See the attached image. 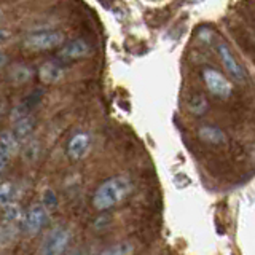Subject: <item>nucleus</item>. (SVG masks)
<instances>
[{
    "label": "nucleus",
    "mask_w": 255,
    "mask_h": 255,
    "mask_svg": "<svg viewBox=\"0 0 255 255\" xmlns=\"http://www.w3.org/2000/svg\"><path fill=\"white\" fill-rule=\"evenodd\" d=\"M91 53V48L88 45L86 40L83 38H74L70 40L67 43H62V48L58 53V58L61 61H78V59H83L88 58Z\"/></svg>",
    "instance_id": "obj_7"
},
{
    "label": "nucleus",
    "mask_w": 255,
    "mask_h": 255,
    "mask_svg": "<svg viewBox=\"0 0 255 255\" xmlns=\"http://www.w3.org/2000/svg\"><path fill=\"white\" fill-rule=\"evenodd\" d=\"M8 37H10V32L5 30V29H0V43L5 42V40H6Z\"/></svg>",
    "instance_id": "obj_20"
},
{
    "label": "nucleus",
    "mask_w": 255,
    "mask_h": 255,
    "mask_svg": "<svg viewBox=\"0 0 255 255\" xmlns=\"http://www.w3.org/2000/svg\"><path fill=\"white\" fill-rule=\"evenodd\" d=\"M14 196V185L10 182H3L0 185V209H5L6 206L13 203Z\"/></svg>",
    "instance_id": "obj_14"
},
{
    "label": "nucleus",
    "mask_w": 255,
    "mask_h": 255,
    "mask_svg": "<svg viewBox=\"0 0 255 255\" xmlns=\"http://www.w3.org/2000/svg\"><path fill=\"white\" fill-rule=\"evenodd\" d=\"M62 77H64V67L54 61H48L42 64L38 69V78L42 83H46V85L58 83L59 80H62Z\"/></svg>",
    "instance_id": "obj_10"
},
{
    "label": "nucleus",
    "mask_w": 255,
    "mask_h": 255,
    "mask_svg": "<svg viewBox=\"0 0 255 255\" xmlns=\"http://www.w3.org/2000/svg\"><path fill=\"white\" fill-rule=\"evenodd\" d=\"M6 56L3 54V53H0V67H3L5 66V64H6Z\"/></svg>",
    "instance_id": "obj_21"
},
{
    "label": "nucleus",
    "mask_w": 255,
    "mask_h": 255,
    "mask_svg": "<svg viewBox=\"0 0 255 255\" xmlns=\"http://www.w3.org/2000/svg\"><path fill=\"white\" fill-rule=\"evenodd\" d=\"M46 219H48V211L45 207L42 204H32L22 217L24 231L30 236H35L43 228Z\"/></svg>",
    "instance_id": "obj_6"
},
{
    "label": "nucleus",
    "mask_w": 255,
    "mask_h": 255,
    "mask_svg": "<svg viewBox=\"0 0 255 255\" xmlns=\"http://www.w3.org/2000/svg\"><path fill=\"white\" fill-rule=\"evenodd\" d=\"M217 53L220 56V61L223 64V67H225V70L228 72V75L231 77V80H235V82L239 83V85L246 83V80H247L246 70H244V67L241 66V64L236 61L235 54L231 53V50H230V46L227 43L220 42L217 45Z\"/></svg>",
    "instance_id": "obj_5"
},
{
    "label": "nucleus",
    "mask_w": 255,
    "mask_h": 255,
    "mask_svg": "<svg viewBox=\"0 0 255 255\" xmlns=\"http://www.w3.org/2000/svg\"><path fill=\"white\" fill-rule=\"evenodd\" d=\"M0 112H2V110H0Z\"/></svg>",
    "instance_id": "obj_22"
},
{
    "label": "nucleus",
    "mask_w": 255,
    "mask_h": 255,
    "mask_svg": "<svg viewBox=\"0 0 255 255\" xmlns=\"http://www.w3.org/2000/svg\"><path fill=\"white\" fill-rule=\"evenodd\" d=\"M18 140L11 131H3L0 134V174L5 171V167L10 163L11 156L18 148Z\"/></svg>",
    "instance_id": "obj_9"
},
{
    "label": "nucleus",
    "mask_w": 255,
    "mask_h": 255,
    "mask_svg": "<svg viewBox=\"0 0 255 255\" xmlns=\"http://www.w3.org/2000/svg\"><path fill=\"white\" fill-rule=\"evenodd\" d=\"M42 204L46 211H53L56 206H58V196H56V191L51 187H46L42 191Z\"/></svg>",
    "instance_id": "obj_16"
},
{
    "label": "nucleus",
    "mask_w": 255,
    "mask_h": 255,
    "mask_svg": "<svg viewBox=\"0 0 255 255\" xmlns=\"http://www.w3.org/2000/svg\"><path fill=\"white\" fill-rule=\"evenodd\" d=\"M91 145V139L86 132H77L72 135V139L67 143V156L72 161H78L86 156L88 150Z\"/></svg>",
    "instance_id": "obj_8"
},
{
    "label": "nucleus",
    "mask_w": 255,
    "mask_h": 255,
    "mask_svg": "<svg viewBox=\"0 0 255 255\" xmlns=\"http://www.w3.org/2000/svg\"><path fill=\"white\" fill-rule=\"evenodd\" d=\"M198 135L199 139L207 142V143H214V145H217V143H223L227 140V135L222 129L215 126H201L198 131Z\"/></svg>",
    "instance_id": "obj_12"
},
{
    "label": "nucleus",
    "mask_w": 255,
    "mask_h": 255,
    "mask_svg": "<svg viewBox=\"0 0 255 255\" xmlns=\"http://www.w3.org/2000/svg\"><path fill=\"white\" fill-rule=\"evenodd\" d=\"M70 243V231L66 227H54L46 233L40 246V255H62Z\"/></svg>",
    "instance_id": "obj_3"
},
{
    "label": "nucleus",
    "mask_w": 255,
    "mask_h": 255,
    "mask_svg": "<svg viewBox=\"0 0 255 255\" xmlns=\"http://www.w3.org/2000/svg\"><path fill=\"white\" fill-rule=\"evenodd\" d=\"M134 252V247L131 243L123 241V243H118L115 246L109 247L107 251H104L101 255H132Z\"/></svg>",
    "instance_id": "obj_15"
},
{
    "label": "nucleus",
    "mask_w": 255,
    "mask_h": 255,
    "mask_svg": "<svg viewBox=\"0 0 255 255\" xmlns=\"http://www.w3.org/2000/svg\"><path fill=\"white\" fill-rule=\"evenodd\" d=\"M32 77V70L26 66H16L13 70H11V78L14 80L16 83H24L30 80Z\"/></svg>",
    "instance_id": "obj_18"
},
{
    "label": "nucleus",
    "mask_w": 255,
    "mask_h": 255,
    "mask_svg": "<svg viewBox=\"0 0 255 255\" xmlns=\"http://www.w3.org/2000/svg\"><path fill=\"white\" fill-rule=\"evenodd\" d=\"M64 42H66V35L61 30H43L27 35L22 45L29 51H48L61 46Z\"/></svg>",
    "instance_id": "obj_2"
},
{
    "label": "nucleus",
    "mask_w": 255,
    "mask_h": 255,
    "mask_svg": "<svg viewBox=\"0 0 255 255\" xmlns=\"http://www.w3.org/2000/svg\"><path fill=\"white\" fill-rule=\"evenodd\" d=\"M203 78H204L206 88L214 96H217L220 99H228L231 96V91H233L231 83L228 82V78L225 75H222L217 69L206 67L203 70Z\"/></svg>",
    "instance_id": "obj_4"
},
{
    "label": "nucleus",
    "mask_w": 255,
    "mask_h": 255,
    "mask_svg": "<svg viewBox=\"0 0 255 255\" xmlns=\"http://www.w3.org/2000/svg\"><path fill=\"white\" fill-rule=\"evenodd\" d=\"M38 155V143L35 140H30L26 148H24V158H27L29 161H34Z\"/></svg>",
    "instance_id": "obj_19"
},
{
    "label": "nucleus",
    "mask_w": 255,
    "mask_h": 255,
    "mask_svg": "<svg viewBox=\"0 0 255 255\" xmlns=\"http://www.w3.org/2000/svg\"><path fill=\"white\" fill-rule=\"evenodd\" d=\"M132 182L126 175H115L102 182L93 195V206L98 211H107L123 203L125 198L131 193Z\"/></svg>",
    "instance_id": "obj_1"
},
{
    "label": "nucleus",
    "mask_w": 255,
    "mask_h": 255,
    "mask_svg": "<svg viewBox=\"0 0 255 255\" xmlns=\"http://www.w3.org/2000/svg\"><path fill=\"white\" fill-rule=\"evenodd\" d=\"M207 110V101L204 96H193L190 101V112L195 115H203Z\"/></svg>",
    "instance_id": "obj_17"
},
{
    "label": "nucleus",
    "mask_w": 255,
    "mask_h": 255,
    "mask_svg": "<svg viewBox=\"0 0 255 255\" xmlns=\"http://www.w3.org/2000/svg\"><path fill=\"white\" fill-rule=\"evenodd\" d=\"M16 231H18V223L3 220V223L0 225V246H10L16 238Z\"/></svg>",
    "instance_id": "obj_13"
},
{
    "label": "nucleus",
    "mask_w": 255,
    "mask_h": 255,
    "mask_svg": "<svg viewBox=\"0 0 255 255\" xmlns=\"http://www.w3.org/2000/svg\"><path fill=\"white\" fill-rule=\"evenodd\" d=\"M14 126H13V135L16 137V140H22V139H27L32 129L35 126V120L32 115H26V117H21L18 120H14Z\"/></svg>",
    "instance_id": "obj_11"
}]
</instances>
